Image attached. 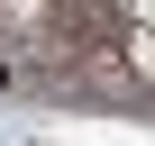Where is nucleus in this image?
<instances>
[{"mask_svg":"<svg viewBox=\"0 0 155 146\" xmlns=\"http://www.w3.org/2000/svg\"><path fill=\"white\" fill-rule=\"evenodd\" d=\"M0 91H9V55H0Z\"/></svg>","mask_w":155,"mask_h":146,"instance_id":"f257e3e1","label":"nucleus"}]
</instances>
